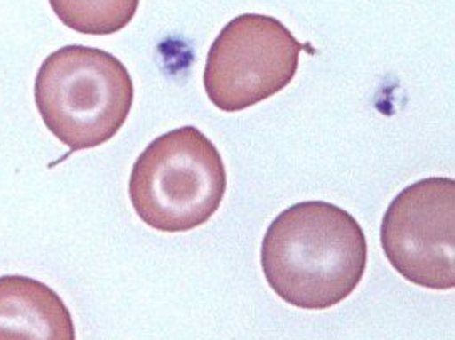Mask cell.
<instances>
[{
  "instance_id": "cell-1",
  "label": "cell",
  "mask_w": 455,
  "mask_h": 340,
  "mask_svg": "<svg viewBox=\"0 0 455 340\" xmlns=\"http://www.w3.org/2000/svg\"><path fill=\"white\" fill-rule=\"evenodd\" d=\"M368 243L358 221L336 204L306 201L280 212L265 233L261 268L289 305L325 310L358 289Z\"/></svg>"
},
{
  "instance_id": "cell-2",
  "label": "cell",
  "mask_w": 455,
  "mask_h": 340,
  "mask_svg": "<svg viewBox=\"0 0 455 340\" xmlns=\"http://www.w3.org/2000/svg\"><path fill=\"white\" fill-rule=\"evenodd\" d=\"M34 99L44 125L69 152L107 144L133 105V82L114 54L88 46L54 51L39 67Z\"/></svg>"
},
{
  "instance_id": "cell-3",
  "label": "cell",
  "mask_w": 455,
  "mask_h": 340,
  "mask_svg": "<svg viewBox=\"0 0 455 340\" xmlns=\"http://www.w3.org/2000/svg\"><path fill=\"white\" fill-rule=\"evenodd\" d=\"M227 167L212 140L196 127L164 133L132 169L129 195L137 216L164 233L203 226L221 206Z\"/></svg>"
},
{
  "instance_id": "cell-4",
  "label": "cell",
  "mask_w": 455,
  "mask_h": 340,
  "mask_svg": "<svg viewBox=\"0 0 455 340\" xmlns=\"http://www.w3.org/2000/svg\"><path fill=\"white\" fill-rule=\"evenodd\" d=\"M300 51L302 44L275 17H235L208 52L206 95L229 114L255 107L292 83Z\"/></svg>"
},
{
  "instance_id": "cell-5",
  "label": "cell",
  "mask_w": 455,
  "mask_h": 340,
  "mask_svg": "<svg viewBox=\"0 0 455 340\" xmlns=\"http://www.w3.org/2000/svg\"><path fill=\"white\" fill-rule=\"evenodd\" d=\"M381 246L393 268L413 285L454 289V178H423L396 195L381 223Z\"/></svg>"
},
{
  "instance_id": "cell-6",
  "label": "cell",
  "mask_w": 455,
  "mask_h": 340,
  "mask_svg": "<svg viewBox=\"0 0 455 340\" xmlns=\"http://www.w3.org/2000/svg\"><path fill=\"white\" fill-rule=\"evenodd\" d=\"M0 340H76L61 297L29 276H0Z\"/></svg>"
},
{
  "instance_id": "cell-7",
  "label": "cell",
  "mask_w": 455,
  "mask_h": 340,
  "mask_svg": "<svg viewBox=\"0 0 455 340\" xmlns=\"http://www.w3.org/2000/svg\"><path fill=\"white\" fill-rule=\"evenodd\" d=\"M69 29L88 36H110L129 26L140 0H49Z\"/></svg>"
}]
</instances>
